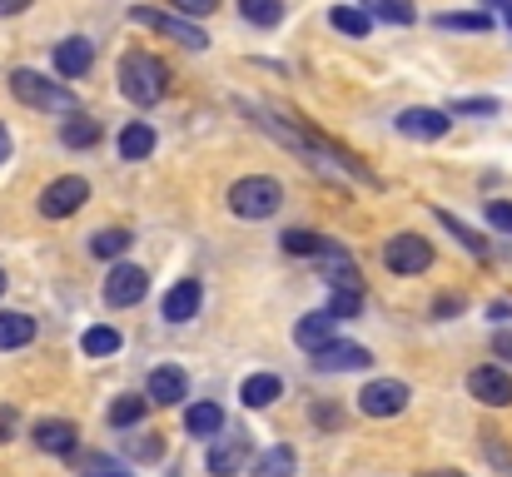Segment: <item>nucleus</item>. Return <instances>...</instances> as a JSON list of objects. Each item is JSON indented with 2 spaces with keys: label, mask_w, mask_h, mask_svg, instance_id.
<instances>
[{
  "label": "nucleus",
  "mask_w": 512,
  "mask_h": 477,
  "mask_svg": "<svg viewBox=\"0 0 512 477\" xmlns=\"http://www.w3.org/2000/svg\"><path fill=\"white\" fill-rule=\"evenodd\" d=\"M115 80H120V95L130 105H160L165 90H170V65L160 55H150V50H125Z\"/></svg>",
  "instance_id": "f257e3e1"
},
{
  "label": "nucleus",
  "mask_w": 512,
  "mask_h": 477,
  "mask_svg": "<svg viewBox=\"0 0 512 477\" xmlns=\"http://www.w3.org/2000/svg\"><path fill=\"white\" fill-rule=\"evenodd\" d=\"M10 90H15V100H20V105L45 110V115H75V110H80V100H75L65 85L45 80L40 70H10Z\"/></svg>",
  "instance_id": "f03ea898"
},
{
  "label": "nucleus",
  "mask_w": 512,
  "mask_h": 477,
  "mask_svg": "<svg viewBox=\"0 0 512 477\" xmlns=\"http://www.w3.org/2000/svg\"><path fill=\"white\" fill-rule=\"evenodd\" d=\"M279 204H284V184L269 174H244L229 184V209L239 219H274Z\"/></svg>",
  "instance_id": "7ed1b4c3"
},
{
  "label": "nucleus",
  "mask_w": 512,
  "mask_h": 477,
  "mask_svg": "<svg viewBox=\"0 0 512 477\" xmlns=\"http://www.w3.org/2000/svg\"><path fill=\"white\" fill-rule=\"evenodd\" d=\"M383 264L393 269V274H423V269H433V244L423 239V234H393L388 244H383Z\"/></svg>",
  "instance_id": "20e7f679"
},
{
  "label": "nucleus",
  "mask_w": 512,
  "mask_h": 477,
  "mask_svg": "<svg viewBox=\"0 0 512 477\" xmlns=\"http://www.w3.org/2000/svg\"><path fill=\"white\" fill-rule=\"evenodd\" d=\"M408 383H398V378H373V383H363V393H358V408H363V418H398L403 408H408Z\"/></svg>",
  "instance_id": "39448f33"
},
{
  "label": "nucleus",
  "mask_w": 512,
  "mask_h": 477,
  "mask_svg": "<svg viewBox=\"0 0 512 477\" xmlns=\"http://www.w3.org/2000/svg\"><path fill=\"white\" fill-rule=\"evenodd\" d=\"M145 289H150V274L140 264L115 259V269L105 274V304H115V309H135L145 299Z\"/></svg>",
  "instance_id": "423d86ee"
},
{
  "label": "nucleus",
  "mask_w": 512,
  "mask_h": 477,
  "mask_svg": "<svg viewBox=\"0 0 512 477\" xmlns=\"http://www.w3.org/2000/svg\"><path fill=\"white\" fill-rule=\"evenodd\" d=\"M85 199H90V184H85L80 174H60L55 184H45V194H40V214H45V219H70Z\"/></svg>",
  "instance_id": "0eeeda50"
},
{
  "label": "nucleus",
  "mask_w": 512,
  "mask_h": 477,
  "mask_svg": "<svg viewBox=\"0 0 512 477\" xmlns=\"http://www.w3.org/2000/svg\"><path fill=\"white\" fill-rule=\"evenodd\" d=\"M130 20H135V25H150V30H160V35H170L184 50H204V45H209V35H204L199 25H189V20H179V15H165V10H150V5H135Z\"/></svg>",
  "instance_id": "6e6552de"
},
{
  "label": "nucleus",
  "mask_w": 512,
  "mask_h": 477,
  "mask_svg": "<svg viewBox=\"0 0 512 477\" xmlns=\"http://www.w3.org/2000/svg\"><path fill=\"white\" fill-rule=\"evenodd\" d=\"M393 130H398V135H408V140H443V135L453 130V115H448V110L413 105V110H403V115L393 120Z\"/></svg>",
  "instance_id": "1a4fd4ad"
},
{
  "label": "nucleus",
  "mask_w": 512,
  "mask_h": 477,
  "mask_svg": "<svg viewBox=\"0 0 512 477\" xmlns=\"http://www.w3.org/2000/svg\"><path fill=\"white\" fill-rule=\"evenodd\" d=\"M468 393H473L478 403H488V408H508L512 403V373L493 368V363H483V368L468 373Z\"/></svg>",
  "instance_id": "9d476101"
},
{
  "label": "nucleus",
  "mask_w": 512,
  "mask_h": 477,
  "mask_svg": "<svg viewBox=\"0 0 512 477\" xmlns=\"http://www.w3.org/2000/svg\"><path fill=\"white\" fill-rule=\"evenodd\" d=\"M373 363V353L363 348V343H324L319 353H314V368L319 373H358V368H368Z\"/></svg>",
  "instance_id": "9b49d317"
},
{
  "label": "nucleus",
  "mask_w": 512,
  "mask_h": 477,
  "mask_svg": "<svg viewBox=\"0 0 512 477\" xmlns=\"http://www.w3.org/2000/svg\"><path fill=\"white\" fill-rule=\"evenodd\" d=\"M90 65H95V40H85V35H65V40L55 45V70H60L65 80H85Z\"/></svg>",
  "instance_id": "f8f14e48"
},
{
  "label": "nucleus",
  "mask_w": 512,
  "mask_h": 477,
  "mask_svg": "<svg viewBox=\"0 0 512 477\" xmlns=\"http://www.w3.org/2000/svg\"><path fill=\"white\" fill-rule=\"evenodd\" d=\"M184 393H189V378L179 373V368H155L150 378H145V398L155 403V408H174V403H184Z\"/></svg>",
  "instance_id": "ddd939ff"
},
{
  "label": "nucleus",
  "mask_w": 512,
  "mask_h": 477,
  "mask_svg": "<svg viewBox=\"0 0 512 477\" xmlns=\"http://www.w3.org/2000/svg\"><path fill=\"white\" fill-rule=\"evenodd\" d=\"M199 304H204L199 279H179L170 294H165V304H160V318H165V323H189V318L199 314Z\"/></svg>",
  "instance_id": "4468645a"
},
{
  "label": "nucleus",
  "mask_w": 512,
  "mask_h": 477,
  "mask_svg": "<svg viewBox=\"0 0 512 477\" xmlns=\"http://www.w3.org/2000/svg\"><path fill=\"white\" fill-rule=\"evenodd\" d=\"M244 458H249V438H214L204 463H209L214 477H239L244 473Z\"/></svg>",
  "instance_id": "2eb2a0df"
},
{
  "label": "nucleus",
  "mask_w": 512,
  "mask_h": 477,
  "mask_svg": "<svg viewBox=\"0 0 512 477\" xmlns=\"http://www.w3.org/2000/svg\"><path fill=\"white\" fill-rule=\"evenodd\" d=\"M75 423H65V418H40L35 423V448L40 453H55V458H70L75 453Z\"/></svg>",
  "instance_id": "dca6fc26"
},
{
  "label": "nucleus",
  "mask_w": 512,
  "mask_h": 477,
  "mask_svg": "<svg viewBox=\"0 0 512 477\" xmlns=\"http://www.w3.org/2000/svg\"><path fill=\"white\" fill-rule=\"evenodd\" d=\"M319 269H324L329 289H363V279H358V264H353V259L343 254L334 239H329V249L319 254Z\"/></svg>",
  "instance_id": "f3484780"
},
{
  "label": "nucleus",
  "mask_w": 512,
  "mask_h": 477,
  "mask_svg": "<svg viewBox=\"0 0 512 477\" xmlns=\"http://www.w3.org/2000/svg\"><path fill=\"white\" fill-rule=\"evenodd\" d=\"M334 323H339V318L329 314V309H319V314H304V318H299V328H294V338H299V348H309V353H319L324 343H334Z\"/></svg>",
  "instance_id": "a211bd4d"
},
{
  "label": "nucleus",
  "mask_w": 512,
  "mask_h": 477,
  "mask_svg": "<svg viewBox=\"0 0 512 477\" xmlns=\"http://www.w3.org/2000/svg\"><path fill=\"white\" fill-rule=\"evenodd\" d=\"M239 398H244V408H269L274 398H284V378L279 373H254V378H244Z\"/></svg>",
  "instance_id": "6ab92c4d"
},
{
  "label": "nucleus",
  "mask_w": 512,
  "mask_h": 477,
  "mask_svg": "<svg viewBox=\"0 0 512 477\" xmlns=\"http://www.w3.org/2000/svg\"><path fill=\"white\" fill-rule=\"evenodd\" d=\"M184 428H189V438H214L224 428V408L219 403H189L184 408Z\"/></svg>",
  "instance_id": "aec40b11"
},
{
  "label": "nucleus",
  "mask_w": 512,
  "mask_h": 477,
  "mask_svg": "<svg viewBox=\"0 0 512 477\" xmlns=\"http://www.w3.org/2000/svg\"><path fill=\"white\" fill-rule=\"evenodd\" d=\"M155 130L145 125V120H130L125 130H120V159H150L155 155Z\"/></svg>",
  "instance_id": "412c9836"
},
{
  "label": "nucleus",
  "mask_w": 512,
  "mask_h": 477,
  "mask_svg": "<svg viewBox=\"0 0 512 477\" xmlns=\"http://www.w3.org/2000/svg\"><path fill=\"white\" fill-rule=\"evenodd\" d=\"M60 140L70 145V150H90V145H100V120H90V115H70L65 125H60Z\"/></svg>",
  "instance_id": "4be33fe9"
},
{
  "label": "nucleus",
  "mask_w": 512,
  "mask_h": 477,
  "mask_svg": "<svg viewBox=\"0 0 512 477\" xmlns=\"http://www.w3.org/2000/svg\"><path fill=\"white\" fill-rule=\"evenodd\" d=\"M329 25H334L339 35H353V40H363V35L373 30V15H368L363 5H334V10H329Z\"/></svg>",
  "instance_id": "5701e85b"
},
{
  "label": "nucleus",
  "mask_w": 512,
  "mask_h": 477,
  "mask_svg": "<svg viewBox=\"0 0 512 477\" xmlns=\"http://www.w3.org/2000/svg\"><path fill=\"white\" fill-rule=\"evenodd\" d=\"M433 25H438V30H473V35H488V30H493V15H488V10H443Z\"/></svg>",
  "instance_id": "b1692460"
},
{
  "label": "nucleus",
  "mask_w": 512,
  "mask_h": 477,
  "mask_svg": "<svg viewBox=\"0 0 512 477\" xmlns=\"http://www.w3.org/2000/svg\"><path fill=\"white\" fill-rule=\"evenodd\" d=\"M279 244H284V254H304V259H319V254L329 249V239L314 234V229H284Z\"/></svg>",
  "instance_id": "393cba45"
},
{
  "label": "nucleus",
  "mask_w": 512,
  "mask_h": 477,
  "mask_svg": "<svg viewBox=\"0 0 512 477\" xmlns=\"http://www.w3.org/2000/svg\"><path fill=\"white\" fill-rule=\"evenodd\" d=\"M373 20H388V25H413L418 20V10H413V0H358Z\"/></svg>",
  "instance_id": "a878e982"
},
{
  "label": "nucleus",
  "mask_w": 512,
  "mask_h": 477,
  "mask_svg": "<svg viewBox=\"0 0 512 477\" xmlns=\"http://www.w3.org/2000/svg\"><path fill=\"white\" fill-rule=\"evenodd\" d=\"M80 348H85V358H110V353H120V333L110 323H95V328H85Z\"/></svg>",
  "instance_id": "bb28decb"
},
{
  "label": "nucleus",
  "mask_w": 512,
  "mask_h": 477,
  "mask_svg": "<svg viewBox=\"0 0 512 477\" xmlns=\"http://www.w3.org/2000/svg\"><path fill=\"white\" fill-rule=\"evenodd\" d=\"M239 15L259 30H274L284 20V0H239Z\"/></svg>",
  "instance_id": "cd10ccee"
},
{
  "label": "nucleus",
  "mask_w": 512,
  "mask_h": 477,
  "mask_svg": "<svg viewBox=\"0 0 512 477\" xmlns=\"http://www.w3.org/2000/svg\"><path fill=\"white\" fill-rule=\"evenodd\" d=\"M35 338V318L30 314H0V348H25Z\"/></svg>",
  "instance_id": "c85d7f7f"
},
{
  "label": "nucleus",
  "mask_w": 512,
  "mask_h": 477,
  "mask_svg": "<svg viewBox=\"0 0 512 477\" xmlns=\"http://www.w3.org/2000/svg\"><path fill=\"white\" fill-rule=\"evenodd\" d=\"M294 468H299V458H294V448H269L264 458H259V468H254V477H294Z\"/></svg>",
  "instance_id": "c756f323"
},
{
  "label": "nucleus",
  "mask_w": 512,
  "mask_h": 477,
  "mask_svg": "<svg viewBox=\"0 0 512 477\" xmlns=\"http://www.w3.org/2000/svg\"><path fill=\"white\" fill-rule=\"evenodd\" d=\"M145 408H150V398H140V393L115 398V403H110V428H130V423H140Z\"/></svg>",
  "instance_id": "7c9ffc66"
},
{
  "label": "nucleus",
  "mask_w": 512,
  "mask_h": 477,
  "mask_svg": "<svg viewBox=\"0 0 512 477\" xmlns=\"http://www.w3.org/2000/svg\"><path fill=\"white\" fill-rule=\"evenodd\" d=\"M135 239L125 234V229H100L95 239H90V249L100 254V259H125V249H130Z\"/></svg>",
  "instance_id": "2f4dec72"
},
{
  "label": "nucleus",
  "mask_w": 512,
  "mask_h": 477,
  "mask_svg": "<svg viewBox=\"0 0 512 477\" xmlns=\"http://www.w3.org/2000/svg\"><path fill=\"white\" fill-rule=\"evenodd\" d=\"M329 314L339 318H358L363 314V289H334V299H329Z\"/></svg>",
  "instance_id": "473e14b6"
},
{
  "label": "nucleus",
  "mask_w": 512,
  "mask_h": 477,
  "mask_svg": "<svg viewBox=\"0 0 512 477\" xmlns=\"http://www.w3.org/2000/svg\"><path fill=\"white\" fill-rule=\"evenodd\" d=\"M438 219H443V229H453V234L463 239V249H473V254H488V239H478V234H473V229H468L458 214H443V209H438Z\"/></svg>",
  "instance_id": "72a5a7b5"
},
{
  "label": "nucleus",
  "mask_w": 512,
  "mask_h": 477,
  "mask_svg": "<svg viewBox=\"0 0 512 477\" xmlns=\"http://www.w3.org/2000/svg\"><path fill=\"white\" fill-rule=\"evenodd\" d=\"M488 224L512 234V199H488Z\"/></svg>",
  "instance_id": "f704fd0d"
},
{
  "label": "nucleus",
  "mask_w": 512,
  "mask_h": 477,
  "mask_svg": "<svg viewBox=\"0 0 512 477\" xmlns=\"http://www.w3.org/2000/svg\"><path fill=\"white\" fill-rule=\"evenodd\" d=\"M453 110L458 115H498V100L493 95H473V100H458Z\"/></svg>",
  "instance_id": "c9c22d12"
},
{
  "label": "nucleus",
  "mask_w": 512,
  "mask_h": 477,
  "mask_svg": "<svg viewBox=\"0 0 512 477\" xmlns=\"http://www.w3.org/2000/svg\"><path fill=\"white\" fill-rule=\"evenodd\" d=\"M15 423H20V418H15V408H0V443H10V438H15Z\"/></svg>",
  "instance_id": "e433bc0d"
},
{
  "label": "nucleus",
  "mask_w": 512,
  "mask_h": 477,
  "mask_svg": "<svg viewBox=\"0 0 512 477\" xmlns=\"http://www.w3.org/2000/svg\"><path fill=\"white\" fill-rule=\"evenodd\" d=\"M174 5H179L184 15H209V10H214V0H174Z\"/></svg>",
  "instance_id": "4c0bfd02"
},
{
  "label": "nucleus",
  "mask_w": 512,
  "mask_h": 477,
  "mask_svg": "<svg viewBox=\"0 0 512 477\" xmlns=\"http://www.w3.org/2000/svg\"><path fill=\"white\" fill-rule=\"evenodd\" d=\"M493 353H498L503 363H512V333H508V328H503V333L493 338Z\"/></svg>",
  "instance_id": "58836bf2"
},
{
  "label": "nucleus",
  "mask_w": 512,
  "mask_h": 477,
  "mask_svg": "<svg viewBox=\"0 0 512 477\" xmlns=\"http://www.w3.org/2000/svg\"><path fill=\"white\" fill-rule=\"evenodd\" d=\"M30 5H35V0H0V20H5V15H25Z\"/></svg>",
  "instance_id": "ea45409f"
},
{
  "label": "nucleus",
  "mask_w": 512,
  "mask_h": 477,
  "mask_svg": "<svg viewBox=\"0 0 512 477\" xmlns=\"http://www.w3.org/2000/svg\"><path fill=\"white\" fill-rule=\"evenodd\" d=\"M458 309H463V299H438V304H433V314H438V318L458 314Z\"/></svg>",
  "instance_id": "a19ab883"
},
{
  "label": "nucleus",
  "mask_w": 512,
  "mask_h": 477,
  "mask_svg": "<svg viewBox=\"0 0 512 477\" xmlns=\"http://www.w3.org/2000/svg\"><path fill=\"white\" fill-rule=\"evenodd\" d=\"M488 314L498 318V323H508V318H512V304H508V299H498V304H493V309H488Z\"/></svg>",
  "instance_id": "79ce46f5"
},
{
  "label": "nucleus",
  "mask_w": 512,
  "mask_h": 477,
  "mask_svg": "<svg viewBox=\"0 0 512 477\" xmlns=\"http://www.w3.org/2000/svg\"><path fill=\"white\" fill-rule=\"evenodd\" d=\"M5 159H10V130L0 125V164H5Z\"/></svg>",
  "instance_id": "37998d69"
},
{
  "label": "nucleus",
  "mask_w": 512,
  "mask_h": 477,
  "mask_svg": "<svg viewBox=\"0 0 512 477\" xmlns=\"http://www.w3.org/2000/svg\"><path fill=\"white\" fill-rule=\"evenodd\" d=\"M428 477H463V473H428Z\"/></svg>",
  "instance_id": "c03bdc74"
},
{
  "label": "nucleus",
  "mask_w": 512,
  "mask_h": 477,
  "mask_svg": "<svg viewBox=\"0 0 512 477\" xmlns=\"http://www.w3.org/2000/svg\"><path fill=\"white\" fill-rule=\"evenodd\" d=\"M0 294H5V269H0Z\"/></svg>",
  "instance_id": "a18cd8bd"
},
{
  "label": "nucleus",
  "mask_w": 512,
  "mask_h": 477,
  "mask_svg": "<svg viewBox=\"0 0 512 477\" xmlns=\"http://www.w3.org/2000/svg\"><path fill=\"white\" fill-rule=\"evenodd\" d=\"M95 477H125V473H95Z\"/></svg>",
  "instance_id": "49530a36"
},
{
  "label": "nucleus",
  "mask_w": 512,
  "mask_h": 477,
  "mask_svg": "<svg viewBox=\"0 0 512 477\" xmlns=\"http://www.w3.org/2000/svg\"><path fill=\"white\" fill-rule=\"evenodd\" d=\"M508 30H512V5H508Z\"/></svg>",
  "instance_id": "de8ad7c7"
}]
</instances>
